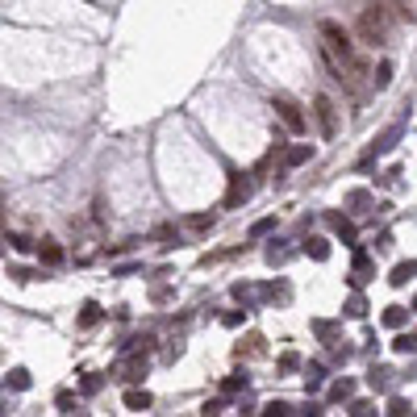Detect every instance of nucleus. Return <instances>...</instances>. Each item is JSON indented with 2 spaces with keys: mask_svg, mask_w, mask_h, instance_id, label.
Masks as SVG:
<instances>
[{
  "mask_svg": "<svg viewBox=\"0 0 417 417\" xmlns=\"http://www.w3.org/2000/svg\"><path fill=\"white\" fill-rule=\"evenodd\" d=\"M38 255H42V263H50V267H58V263H63V246H54V242H42V246H38Z\"/></svg>",
  "mask_w": 417,
  "mask_h": 417,
  "instance_id": "14",
  "label": "nucleus"
},
{
  "mask_svg": "<svg viewBox=\"0 0 417 417\" xmlns=\"http://www.w3.org/2000/svg\"><path fill=\"white\" fill-rule=\"evenodd\" d=\"M121 384H138L142 376H146V355L142 351H134V355H125L121 363H117V372H113Z\"/></svg>",
  "mask_w": 417,
  "mask_h": 417,
  "instance_id": "6",
  "label": "nucleus"
},
{
  "mask_svg": "<svg viewBox=\"0 0 417 417\" xmlns=\"http://www.w3.org/2000/svg\"><path fill=\"white\" fill-rule=\"evenodd\" d=\"M188 226L192 230H213V213H196V217H188Z\"/></svg>",
  "mask_w": 417,
  "mask_h": 417,
  "instance_id": "18",
  "label": "nucleus"
},
{
  "mask_svg": "<svg viewBox=\"0 0 417 417\" xmlns=\"http://www.w3.org/2000/svg\"><path fill=\"white\" fill-rule=\"evenodd\" d=\"M313 113H317L322 138H334V134H338V109H334V100H330V96H317V100H313Z\"/></svg>",
  "mask_w": 417,
  "mask_h": 417,
  "instance_id": "4",
  "label": "nucleus"
},
{
  "mask_svg": "<svg viewBox=\"0 0 417 417\" xmlns=\"http://www.w3.org/2000/svg\"><path fill=\"white\" fill-rule=\"evenodd\" d=\"M272 230H276V217H259V221L251 226V238H267Z\"/></svg>",
  "mask_w": 417,
  "mask_h": 417,
  "instance_id": "16",
  "label": "nucleus"
},
{
  "mask_svg": "<svg viewBox=\"0 0 417 417\" xmlns=\"http://www.w3.org/2000/svg\"><path fill=\"white\" fill-rule=\"evenodd\" d=\"M351 393H355V384H351V380H338V384L330 388V397H334V401H347Z\"/></svg>",
  "mask_w": 417,
  "mask_h": 417,
  "instance_id": "17",
  "label": "nucleus"
},
{
  "mask_svg": "<svg viewBox=\"0 0 417 417\" xmlns=\"http://www.w3.org/2000/svg\"><path fill=\"white\" fill-rule=\"evenodd\" d=\"M13 246H17V251H33V242H29L25 234H17V238H13Z\"/></svg>",
  "mask_w": 417,
  "mask_h": 417,
  "instance_id": "26",
  "label": "nucleus"
},
{
  "mask_svg": "<svg viewBox=\"0 0 417 417\" xmlns=\"http://www.w3.org/2000/svg\"><path fill=\"white\" fill-rule=\"evenodd\" d=\"M414 276H417V263H414V259H409V263H397V267H393V276H388V284H393V288H401V284H409Z\"/></svg>",
  "mask_w": 417,
  "mask_h": 417,
  "instance_id": "9",
  "label": "nucleus"
},
{
  "mask_svg": "<svg viewBox=\"0 0 417 417\" xmlns=\"http://www.w3.org/2000/svg\"><path fill=\"white\" fill-rule=\"evenodd\" d=\"M221 388H226V393H238V388H246V380H238V376H234V380H226Z\"/></svg>",
  "mask_w": 417,
  "mask_h": 417,
  "instance_id": "27",
  "label": "nucleus"
},
{
  "mask_svg": "<svg viewBox=\"0 0 417 417\" xmlns=\"http://www.w3.org/2000/svg\"><path fill=\"white\" fill-rule=\"evenodd\" d=\"M272 109H276V117H280V125H284L288 134H301V129H305V113H301V104H297L292 96H272Z\"/></svg>",
  "mask_w": 417,
  "mask_h": 417,
  "instance_id": "3",
  "label": "nucleus"
},
{
  "mask_svg": "<svg viewBox=\"0 0 417 417\" xmlns=\"http://www.w3.org/2000/svg\"><path fill=\"white\" fill-rule=\"evenodd\" d=\"M393 351H397V355H409V351H417V334H397Z\"/></svg>",
  "mask_w": 417,
  "mask_h": 417,
  "instance_id": "15",
  "label": "nucleus"
},
{
  "mask_svg": "<svg viewBox=\"0 0 417 417\" xmlns=\"http://www.w3.org/2000/svg\"><path fill=\"white\" fill-rule=\"evenodd\" d=\"M0 242H4V221H0Z\"/></svg>",
  "mask_w": 417,
  "mask_h": 417,
  "instance_id": "29",
  "label": "nucleus"
},
{
  "mask_svg": "<svg viewBox=\"0 0 417 417\" xmlns=\"http://www.w3.org/2000/svg\"><path fill=\"white\" fill-rule=\"evenodd\" d=\"M8 384H13V388H29V372H25V368H17V372L8 376Z\"/></svg>",
  "mask_w": 417,
  "mask_h": 417,
  "instance_id": "20",
  "label": "nucleus"
},
{
  "mask_svg": "<svg viewBox=\"0 0 417 417\" xmlns=\"http://www.w3.org/2000/svg\"><path fill=\"white\" fill-rule=\"evenodd\" d=\"M317 33H322V54H326V63H330V71H334L338 79H355V75H363V71H368V67H363V58L355 54L351 33H347L338 21H322V25H317Z\"/></svg>",
  "mask_w": 417,
  "mask_h": 417,
  "instance_id": "1",
  "label": "nucleus"
},
{
  "mask_svg": "<svg viewBox=\"0 0 417 417\" xmlns=\"http://www.w3.org/2000/svg\"><path fill=\"white\" fill-rule=\"evenodd\" d=\"M305 255L317 259V263H326V259H330V242H326V238H309V242H305Z\"/></svg>",
  "mask_w": 417,
  "mask_h": 417,
  "instance_id": "12",
  "label": "nucleus"
},
{
  "mask_svg": "<svg viewBox=\"0 0 417 417\" xmlns=\"http://www.w3.org/2000/svg\"><path fill=\"white\" fill-rule=\"evenodd\" d=\"M414 313H417V297H414Z\"/></svg>",
  "mask_w": 417,
  "mask_h": 417,
  "instance_id": "30",
  "label": "nucleus"
},
{
  "mask_svg": "<svg viewBox=\"0 0 417 417\" xmlns=\"http://www.w3.org/2000/svg\"><path fill=\"white\" fill-rule=\"evenodd\" d=\"M393 25H397V17L388 13V4H384V0L363 4V13H359V33H363V42L384 46V42H388V33H393Z\"/></svg>",
  "mask_w": 417,
  "mask_h": 417,
  "instance_id": "2",
  "label": "nucleus"
},
{
  "mask_svg": "<svg viewBox=\"0 0 417 417\" xmlns=\"http://www.w3.org/2000/svg\"><path fill=\"white\" fill-rule=\"evenodd\" d=\"M405 322H409V309H405V305H388V309H384V326H388V330H401Z\"/></svg>",
  "mask_w": 417,
  "mask_h": 417,
  "instance_id": "10",
  "label": "nucleus"
},
{
  "mask_svg": "<svg viewBox=\"0 0 417 417\" xmlns=\"http://www.w3.org/2000/svg\"><path fill=\"white\" fill-rule=\"evenodd\" d=\"M326 221H330V230H334V234H343V242H351V246H355V226H351L343 213H326Z\"/></svg>",
  "mask_w": 417,
  "mask_h": 417,
  "instance_id": "7",
  "label": "nucleus"
},
{
  "mask_svg": "<svg viewBox=\"0 0 417 417\" xmlns=\"http://www.w3.org/2000/svg\"><path fill=\"white\" fill-rule=\"evenodd\" d=\"M309 159H313V146L301 142V146H292V150L284 155V167H301V163H309Z\"/></svg>",
  "mask_w": 417,
  "mask_h": 417,
  "instance_id": "11",
  "label": "nucleus"
},
{
  "mask_svg": "<svg viewBox=\"0 0 417 417\" xmlns=\"http://www.w3.org/2000/svg\"><path fill=\"white\" fill-rule=\"evenodd\" d=\"M388 79H393V63H380V71H376V88H388Z\"/></svg>",
  "mask_w": 417,
  "mask_h": 417,
  "instance_id": "19",
  "label": "nucleus"
},
{
  "mask_svg": "<svg viewBox=\"0 0 417 417\" xmlns=\"http://www.w3.org/2000/svg\"><path fill=\"white\" fill-rule=\"evenodd\" d=\"M347 313H351V317H363V313H368V305H363V297H351V305H347Z\"/></svg>",
  "mask_w": 417,
  "mask_h": 417,
  "instance_id": "21",
  "label": "nucleus"
},
{
  "mask_svg": "<svg viewBox=\"0 0 417 417\" xmlns=\"http://www.w3.org/2000/svg\"><path fill=\"white\" fill-rule=\"evenodd\" d=\"M251 192H255V180H251V175H242V171H230L226 209H238V205H246V200H251Z\"/></svg>",
  "mask_w": 417,
  "mask_h": 417,
  "instance_id": "5",
  "label": "nucleus"
},
{
  "mask_svg": "<svg viewBox=\"0 0 417 417\" xmlns=\"http://www.w3.org/2000/svg\"><path fill=\"white\" fill-rule=\"evenodd\" d=\"M100 317H104V313H100V305H96V301H88V305H84V313H79V326H84V330H92V326H100Z\"/></svg>",
  "mask_w": 417,
  "mask_h": 417,
  "instance_id": "13",
  "label": "nucleus"
},
{
  "mask_svg": "<svg viewBox=\"0 0 417 417\" xmlns=\"http://www.w3.org/2000/svg\"><path fill=\"white\" fill-rule=\"evenodd\" d=\"M221 322H226V326H230V330H234V326H242V322H246V313H226V317H221Z\"/></svg>",
  "mask_w": 417,
  "mask_h": 417,
  "instance_id": "25",
  "label": "nucleus"
},
{
  "mask_svg": "<svg viewBox=\"0 0 417 417\" xmlns=\"http://www.w3.org/2000/svg\"><path fill=\"white\" fill-rule=\"evenodd\" d=\"M388 414H409V401H401V397H397V401L388 405Z\"/></svg>",
  "mask_w": 417,
  "mask_h": 417,
  "instance_id": "28",
  "label": "nucleus"
},
{
  "mask_svg": "<svg viewBox=\"0 0 417 417\" xmlns=\"http://www.w3.org/2000/svg\"><path fill=\"white\" fill-rule=\"evenodd\" d=\"M100 388H104V380H100V376H88V380H84V393H88V397H92V393H100Z\"/></svg>",
  "mask_w": 417,
  "mask_h": 417,
  "instance_id": "23",
  "label": "nucleus"
},
{
  "mask_svg": "<svg viewBox=\"0 0 417 417\" xmlns=\"http://www.w3.org/2000/svg\"><path fill=\"white\" fill-rule=\"evenodd\" d=\"M58 409H63V414H75V397H71V393H58Z\"/></svg>",
  "mask_w": 417,
  "mask_h": 417,
  "instance_id": "24",
  "label": "nucleus"
},
{
  "mask_svg": "<svg viewBox=\"0 0 417 417\" xmlns=\"http://www.w3.org/2000/svg\"><path fill=\"white\" fill-rule=\"evenodd\" d=\"M280 368H284V372H297V368H301V355H292V351H288V355L280 359Z\"/></svg>",
  "mask_w": 417,
  "mask_h": 417,
  "instance_id": "22",
  "label": "nucleus"
},
{
  "mask_svg": "<svg viewBox=\"0 0 417 417\" xmlns=\"http://www.w3.org/2000/svg\"><path fill=\"white\" fill-rule=\"evenodd\" d=\"M125 409H129V414H146V409H150V393H146V388H129V393H125Z\"/></svg>",
  "mask_w": 417,
  "mask_h": 417,
  "instance_id": "8",
  "label": "nucleus"
}]
</instances>
